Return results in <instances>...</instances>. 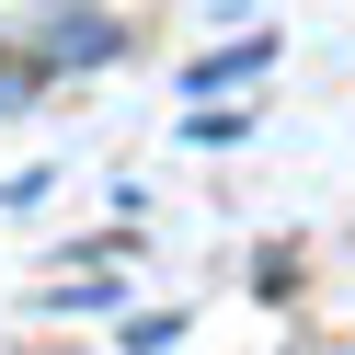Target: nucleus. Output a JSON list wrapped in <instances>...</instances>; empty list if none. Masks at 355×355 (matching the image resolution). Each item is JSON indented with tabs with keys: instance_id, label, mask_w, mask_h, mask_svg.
I'll return each mask as SVG.
<instances>
[{
	"instance_id": "1",
	"label": "nucleus",
	"mask_w": 355,
	"mask_h": 355,
	"mask_svg": "<svg viewBox=\"0 0 355 355\" xmlns=\"http://www.w3.org/2000/svg\"><path fill=\"white\" fill-rule=\"evenodd\" d=\"M263 58H275V35H252L241 58H207V69H195V92H230V80H241V69H263Z\"/></svg>"
}]
</instances>
